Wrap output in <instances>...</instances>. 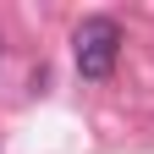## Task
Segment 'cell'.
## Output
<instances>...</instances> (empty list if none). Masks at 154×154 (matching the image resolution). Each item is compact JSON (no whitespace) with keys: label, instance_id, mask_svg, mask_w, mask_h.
Returning a JSON list of instances; mask_svg holds the SVG:
<instances>
[{"label":"cell","instance_id":"6da1fadb","mask_svg":"<svg viewBox=\"0 0 154 154\" xmlns=\"http://www.w3.org/2000/svg\"><path fill=\"white\" fill-rule=\"evenodd\" d=\"M72 55H77V72L83 77H110L116 72V55H121V28L110 17H88L83 28L72 33Z\"/></svg>","mask_w":154,"mask_h":154}]
</instances>
